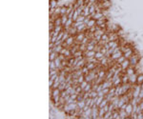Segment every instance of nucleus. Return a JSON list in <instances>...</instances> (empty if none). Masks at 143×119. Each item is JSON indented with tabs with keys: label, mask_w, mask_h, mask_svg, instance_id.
Wrapping results in <instances>:
<instances>
[{
	"label": "nucleus",
	"mask_w": 143,
	"mask_h": 119,
	"mask_svg": "<svg viewBox=\"0 0 143 119\" xmlns=\"http://www.w3.org/2000/svg\"><path fill=\"white\" fill-rule=\"evenodd\" d=\"M96 2H97V0H90L89 4H91V5H92V4H95Z\"/></svg>",
	"instance_id": "nucleus-45"
},
{
	"label": "nucleus",
	"mask_w": 143,
	"mask_h": 119,
	"mask_svg": "<svg viewBox=\"0 0 143 119\" xmlns=\"http://www.w3.org/2000/svg\"><path fill=\"white\" fill-rule=\"evenodd\" d=\"M119 34L118 33H109V42L110 41H118Z\"/></svg>",
	"instance_id": "nucleus-4"
},
{
	"label": "nucleus",
	"mask_w": 143,
	"mask_h": 119,
	"mask_svg": "<svg viewBox=\"0 0 143 119\" xmlns=\"http://www.w3.org/2000/svg\"><path fill=\"white\" fill-rule=\"evenodd\" d=\"M137 82V74L134 73L133 74L129 76V83L130 84H135Z\"/></svg>",
	"instance_id": "nucleus-8"
},
{
	"label": "nucleus",
	"mask_w": 143,
	"mask_h": 119,
	"mask_svg": "<svg viewBox=\"0 0 143 119\" xmlns=\"http://www.w3.org/2000/svg\"><path fill=\"white\" fill-rule=\"evenodd\" d=\"M138 98H140L141 100L143 99V89L141 88V90H140V92H139V95H138Z\"/></svg>",
	"instance_id": "nucleus-43"
},
{
	"label": "nucleus",
	"mask_w": 143,
	"mask_h": 119,
	"mask_svg": "<svg viewBox=\"0 0 143 119\" xmlns=\"http://www.w3.org/2000/svg\"><path fill=\"white\" fill-rule=\"evenodd\" d=\"M86 35H85V33H78L76 35H75V43L76 44H80L81 43V41L83 40V38L85 37Z\"/></svg>",
	"instance_id": "nucleus-3"
},
{
	"label": "nucleus",
	"mask_w": 143,
	"mask_h": 119,
	"mask_svg": "<svg viewBox=\"0 0 143 119\" xmlns=\"http://www.w3.org/2000/svg\"><path fill=\"white\" fill-rule=\"evenodd\" d=\"M99 108L97 106H94L92 108V118H98Z\"/></svg>",
	"instance_id": "nucleus-5"
},
{
	"label": "nucleus",
	"mask_w": 143,
	"mask_h": 119,
	"mask_svg": "<svg viewBox=\"0 0 143 119\" xmlns=\"http://www.w3.org/2000/svg\"><path fill=\"white\" fill-rule=\"evenodd\" d=\"M108 103H109V101H108L106 98H104V99H103V101L100 103V105L98 106V108H104V107H105V106H106Z\"/></svg>",
	"instance_id": "nucleus-30"
},
{
	"label": "nucleus",
	"mask_w": 143,
	"mask_h": 119,
	"mask_svg": "<svg viewBox=\"0 0 143 119\" xmlns=\"http://www.w3.org/2000/svg\"><path fill=\"white\" fill-rule=\"evenodd\" d=\"M121 83H122V80H121V77L119 78H117V79H115L114 81H113V84H114V86L116 87V86H120Z\"/></svg>",
	"instance_id": "nucleus-26"
},
{
	"label": "nucleus",
	"mask_w": 143,
	"mask_h": 119,
	"mask_svg": "<svg viewBox=\"0 0 143 119\" xmlns=\"http://www.w3.org/2000/svg\"><path fill=\"white\" fill-rule=\"evenodd\" d=\"M66 31H68L69 32V33L71 34V35H76L77 33H78V32H77V29L76 28V27H74V26H72L71 28H69L68 30H66Z\"/></svg>",
	"instance_id": "nucleus-10"
},
{
	"label": "nucleus",
	"mask_w": 143,
	"mask_h": 119,
	"mask_svg": "<svg viewBox=\"0 0 143 119\" xmlns=\"http://www.w3.org/2000/svg\"><path fill=\"white\" fill-rule=\"evenodd\" d=\"M54 24H55V27H56V26H63V25H62V21H61V16L55 18V21H54Z\"/></svg>",
	"instance_id": "nucleus-21"
},
{
	"label": "nucleus",
	"mask_w": 143,
	"mask_h": 119,
	"mask_svg": "<svg viewBox=\"0 0 143 119\" xmlns=\"http://www.w3.org/2000/svg\"><path fill=\"white\" fill-rule=\"evenodd\" d=\"M122 54H123V53H122L121 51H120V52H118V53L113 54L112 55H111V59H112V60H116L117 58H119V57H120Z\"/></svg>",
	"instance_id": "nucleus-14"
},
{
	"label": "nucleus",
	"mask_w": 143,
	"mask_h": 119,
	"mask_svg": "<svg viewBox=\"0 0 143 119\" xmlns=\"http://www.w3.org/2000/svg\"><path fill=\"white\" fill-rule=\"evenodd\" d=\"M95 25H96V20L94 19V18H91L90 21L88 22V24H87V28L90 29V28H92V27H94V26H95Z\"/></svg>",
	"instance_id": "nucleus-16"
},
{
	"label": "nucleus",
	"mask_w": 143,
	"mask_h": 119,
	"mask_svg": "<svg viewBox=\"0 0 143 119\" xmlns=\"http://www.w3.org/2000/svg\"><path fill=\"white\" fill-rule=\"evenodd\" d=\"M75 43V36L74 35H70L69 38L67 39L65 42H63L62 46L65 47V48H68V47H72Z\"/></svg>",
	"instance_id": "nucleus-1"
},
{
	"label": "nucleus",
	"mask_w": 143,
	"mask_h": 119,
	"mask_svg": "<svg viewBox=\"0 0 143 119\" xmlns=\"http://www.w3.org/2000/svg\"><path fill=\"white\" fill-rule=\"evenodd\" d=\"M56 7H57V1L56 0H50L49 8L50 9H55Z\"/></svg>",
	"instance_id": "nucleus-19"
},
{
	"label": "nucleus",
	"mask_w": 143,
	"mask_h": 119,
	"mask_svg": "<svg viewBox=\"0 0 143 119\" xmlns=\"http://www.w3.org/2000/svg\"><path fill=\"white\" fill-rule=\"evenodd\" d=\"M58 54L57 53H55V52H52V53H50V61H55V59L58 56Z\"/></svg>",
	"instance_id": "nucleus-22"
},
{
	"label": "nucleus",
	"mask_w": 143,
	"mask_h": 119,
	"mask_svg": "<svg viewBox=\"0 0 143 119\" xmlns=\"http://www.w3.org/2000/svg\"><path fill=\"white\" fill-rule=\"evenodd\" d=\"M82 54H83V52L80 51V50H78L76 53H75V54H73V56L76 58V57H80V56H82Z\"/></svg>",
	"instance_id": "nucleus-34"
},
{
	"label": "nucleus",
	"mask_w": 143,
	"mask_h": 119,
	"mask_svg": "<svg viewBox=\"0 0 143 119\" xmlns=\"http://www.w3.org/2000/svg\"><path fill=\"white\" fill-rule=\"evenodd\" d=\"M133 54V51L131 48H129L127 51H125V52L123 53V55L126 57V59H129V58L132 56Z\"/></svg>",
	"instance_id": "nucleus-9"
},
{
	"label": "nucleus",
	"mask_w": 143,
	"mask_h": 119,
	"mask_svg": "<svg viewBox=\"0 0 143 119\" xmlns=\"http://www.w3.org/2000/svg\"><path fill=\"white\" fill-rule=\"evenodd\" d=\"M138 119H143V111L138 113Z\"/></svg>",
	"instance_id": "nucleus-44"
},
{
	"label": "nucleus",
	"mask_w": 143,
	"mask_h": 119,
	"mask_svg": "<svg viewBox=\"0 0 143 119\" xmlns=\"http://www.w3.org/2000/svg\"><path fill=\"white\" fill-rule=\"evenodd\" d=\"M95 53L96 52H95V50L94 51H86L85 52V57H95Z\"/></svg>",
	"instance_id": "nucleus-15"
},
{
	"label": "nucleus",
	"mask_w": 143,
	"mask_h": 119,
	"mask_svg": "<svg viewBox=\"0 0 143 119\" xmlns=\"http://www.w3.org/2000/svg\"><path fill=\"white\" fill-rule=\"evenodd\" d=\"M106 113L104 108H99V111H98V118H103L104 114Z\"/></svg>",
	"instance_id": "nucleus-25"
},
{
	"label": "nucleus",
	"mask_w": 143,
	"mask_h": 119,
	"mask_svg": "<svg viewBox=\"0 0 143 119\" xmlns=\"http://www.w3.org/2000/svg\"><path fill=\"white\" fill-rule=\"evenodd\" d=\"M55 69H57L55 61H50V70H55Z\"/></svg>",
	"instance_id": "nucleus-38"
},
{
	"label": "nucleus",
	"mask_w": 143,
	"mask_h": 119,
	"mask_svg": "<svg viewBox=\"0 0 143 119\" xmlns=\"http://www.w3.org/2000/svg\"><path fill=\"white\" fill-rule=\"evenodd\" d=\"M138 85H141L143 83V73H139L137 74V82H136Z\"/></svg>",
	"instance_id": "nucleus-27"
},
{
	"label": "nucleus",
	"mask_w": 143,
	"mask_h": 119,
	"mask_svg": "<svg viewBox=\"0 0 143 119\" xmlns=\"http://www.w3.org/2000/svg\"><path fill=\"white\" fill-rule=\"evenodd\" d=\"M98 77H100V78H104L105 76H106V73H105V71L104 70H102V69H100L98 72Z\"/></svg>",
	"instance_id": "nucleus-29"
},
{
	"label": "nucleus",
	"mask_w": 143,
	"mask_h": 119,
	"mask_svg": "<svg viewBox=\"0 0 143 119\" xmlns=\"http://www.w3.org/2000/svg\"><path fill=\"white\" fill-rule=\"evenodd\" d=\"M85 17H86V16H84V15L81 14V15L78 16V18L76 19V22H80V23H82V22H84V20H85Z\"/></svg>",
	"instance_id": "nucleus-37"
},
{
	"label": "nucleus",
	"mask_w": 143,
	"mask_h": 119,
	"mask_svg": "<svg viewBox=\"0 0 143 119\" xmlns=\"http://www.w3.org/2000/svg\"><path fill=\"white\" fill-rule=\"evenodd\" d=\"M60 8H61V11H60V16H62V15L66 14V12H67V6H62V7H60Z\"/></svg>",
	"instance_id": "nucleus-33"
},
{
	"label": "nucleus",
	"mask_w": 143,
	"mask_h": 119,
	"mask_svg": "<svg viewBox=\"0 0 143 119\" xmlns=\"http://www.w3.org/2000/svg\"><path fill=\"white\" fill-rule=\"evenodd\" d=\"M81 70H82V73H83V74H87V73H89V72H90V70H89L88 67H87L86 65L84 66V67H83Z\"/></svg>",
	"instance_id": "nucleus-36"
},
{
	"label": "nucleus",
	"mask_w": 143,
	"mask_h": 119,
	"mask_svg": "<svg viewBox=\"0 0 143 119\" xmlns=\"http://www.w3.org/2000/svg\"><path fill=\"white\" fill-rule=\"evenodd\" d=\"M68 19H69V17H68L67 14H64V15L61 16V21H62V25H63V26L66 24V22L68 21Z\"/></svg>",
	"instance_id": "nucleus-32"
},
{
	"label": "nucleus",
	"mask_w": 143,
	"mask_h": 119,
	"mask_svg": "<svg viewBox=\"0 0 143 119\" xmlns=\"http://www.w3.org/2000/svg\"><path fill=\"white\" fill-rule=\"evenodd\" d=\"M121 80H122V84H125V83H128L129 82V75L127 73L123 74L121 76Z\"/></svg>",
	"instance_id": "nucleus-20"
},
{
	"label": "nucleus",
	"mask_w": 143,
	"mask_h": 119,
	"mask_svg": "<svg viewBox=\"0 0 143 119\" xmlns=\"http://www.w3.org/2000/svg\"><path fill=\"white\" fill-rule=\"evenodd\" d=\"M121 68H122V70L123 71H126L130 66H131V64H130V61H129V59H125L122 63L120 64Z\"/></svg>",
	"instance_id": "nucleus-7"
},
{
	"label": "nucleus",
	"mask_w": 143,
	"mask_h": 119,
	"mask_svg": "<svg viewBox=\"0 0 143 119\" xmlns=\"http://www.w3.org/2000/svg\"><path fill=\"white\" fill-rule=\"evenodd\" d=\"M86 66L88 67V69L90 71H92V70H95V68H96V63H92V62H88Z\"/></svg>",
	"instance_id": "nucleus-23"
},
{
	"label": "nucleus",
	"mask_w": 143,
	"mask_h": 119,
	"mask_svg": "<svg viewBox=\"0 0 143 119\" xmlns=\"http://www.w3.org/2000/svg\"><path fill=\"white\" fill-rule=\"evenodd\" d=\"M76 3L78 6H82V5H86L85 4V0H76L75 1Z\"/></svg>",
	"instance_id": "nucleus-39"
},
{
	"label": "nucleus",
	"mask_w": 143,
	"mask_h": 119,
	"mask_svg": "<svg viewBox=\"0 0 143 119\" xmlns=\"http://www.w3.org/2000/svg\"><path fill=\"white\" fill-rule=\"evenodd\" d=\"M91 16H92V18H94V19H95V20H98V19H100V18L104 17L105 15H104L103 12H101V11H95V13L91 14Z\"/></svg>",
	"instance_id": "nucleus-6"
},
{
	"label": "nucleus",
	"mask_w": 143,
	"mask_h": 119,
	"mask_svg": "<svg viewBox=\"0 0 143 119\" xmlns=\"http://www.w3.org/2000/svg\"><path fill=\"white\" fill-rule=\"evenodd\" d=\"M125 110H126V112H127V114H128L129 116L133 113V105L130 102L128 103V105H127V107L125 109Z\"/></svg>",
	"instance_id": "nucleus-12"
},
{
	"label": "nucleus",
	"mask_w": 143,
	"mask_h": 119,
	"mask_svg": "<svg viewBox=\"0 0 143 119\" xmlns=\"http://www.w3.org/2000/svg\"><path fill=\"white\" fill-rule=\"evenodd\" d=\"M118 111H119V115H120V118L124 119V118H127L129 115L127 114V112H126V110H122V109H119L118 110Z\"/></svg>",
	"instance_id": "nucleus-13"
},
{
	"label": "nucleus",
	"mask_w": 143,
	"mask_h": 119,
	"mask_svg": "<svg viewBox=\"0 0 143 119\" xmlns=\"http://www.w3.org/2000/svg\"><path fill=\"white\" fill-rule=\"evenodd\" d=\"M61 93V91L56 88V89H52V95H51V98L55 97V96H57V95H60Z\"/></svg>",
	"instance_id": "nucleus-11"
},
{
	"label": "nucleus",
	"mask_w": 143,
	"mask_h": 119,
	"mask_svg": "<svg viewBox=\"0 0 143 119\" xmlns=\"http://www.w3.org/2000/svg\"><path fill=\"white\" fill-rule=\"evenodd\" d=\"M88 84H89V83L87 82V81H86V80H85V81H83L82 83H80V84H79V86L82 88V90H84V89L86 88V86H87Z\"/></svg>",
	"instance_id": "nucleus-40"
},
{
	"label": "nucleus",
	"mask_w": 143,
	"mask_h": 119,
	"mask_svg": "<svg viewBox=\"0 0 143 119\" xmlns=\"http://www.w3.org/2000/svg\"><path fill=\"white\" fill-rule=\"evenodd\" d=\"M125 103H126V102H124V101H123V100H122V99L120 98V100H119V103H118V109H120L121 107H122V106L125 104Z\"/></svg>",
	"instance_id": "nucleus-41"
},
{
	"label": "nucleus",
	"mask_w": 143,
	"mask_h": 119,
	"mask_svg": "<svg viewBox=\"0 0 143 119\" xmlns=\"http://www.w3.org/2000/svg\"><path fill=\"white\" fill-rule=\"evenodd\" d=\"M125 59H126V57H125V56H124V55L122 54V55H121L119 58H117V59L115 60V61H116V64H119V65H120L121 63H122V62H123V61H124Z\"/></svg>",
	"instance_id": "nucleus-31"
},
{
	"label": "nucleus",
	"mask_w": 143,
	"mask_h": 119,
	"mask_svg": "<svg viewBox=\"0 0 143 119\" xmlns=\"http://www.w3.org/2000/svg\"><path fill=\"white\" fill-rule=\"evenodd\" d=\"M104 56H105V54H103V53H101L100 51H97V52L95 53V58H96L98 61L100 60V59H102Z\"/></svg>",
	"instance_id": "nucleus-18"
},
{
	"label": "nucleus",
	"mask_w": 143,
	"mask_h": 119,
	"mask_svg": "<svg viewBox=\"0 0 143 119\" xmlns=\"http://www.w3.org/2000/svg\"><path fill=\"white\" fill-rule=\"evenodd\" d=\"M79 15H80V14H79V13H78V11H77L76 10V11H75V12H74V15H73V18H72V19L74 20V22H76V19H77V18H78V16H79Z\"/></svg>",
	"instance_id": "nucleus-35"
},
{
	"label": "nucleus",
	"mask_w": 143,
	"mask_h": 119,
	"mask_svg": "<svg viewBox=\"0 0 143 119\" xmlns=\"http://www.w3.org/2000/svg\"><path fill=\"white\" fill-rule=\"evenodd\" d=\"M86 106V102L85 100H82V101H77V107L79 109H83Z\"/></svg>",
	"instance_id": "nucleus-24"
},
{
	"label": "nucleus",
	"mask_w": 143,
	"mask_h": 119,
	"mask_svg": "<svg viewBox=\"0 0 143 119\" xmlns=\"http://www.w3.org/2000/svg\"><path fill=\"white\" fill-rule=\"evenodd\" d=\"M129 61H130L131 66H135V65H137V63H138V61H139V57L137 56V54H133L132 56L129 58Z\"/></svg>",
	"instance_id": "nucleus-2"
},
{
	"label": "nucleus",
	"mask_w": 143,
	"mask_h": 119,
	"mask_svg": "<svg viewBox=\"0 0 143 119\" xmlns=\"http://www.w3.org/2000/svg\"><path fill=\"white\" fill-rule=\"evenodd\" d=\"M103 118L104 119H108V118H113V111H107L105 114H104V116H103Z\"/></svg>",
	"instance_id": "nucleus-28"
},
{
	"label": "nucleus",
	"mask_w": 143,
	"mask_h": 119,
	"mask_svg": "<svg viewBox=\"0 0 143 119\" xmlns=\"http://www.w3.org/2000/svg\"><path fill=\"white\" fill-rule=\"evenodd\" d=\"M133 67H134V66H131V67H129V68L126 70V73L129 76L134 73V68H133Z\"/></svg>",
	"instance_id": "nucleus-17"
},
{
	"label": "nucleus",
	"mask_w": 143,
	"mask_h": 119,
	"mask_svg": "<svg viewBox=\"0 0 143 119\" xmlns=\"http://www.w3.org/2000/svg\"><path fill=\"white\" fill-rule=\"evenodd\" d=\"M102 91H103V92H104L105 95H106L107 93H109V92H110V88H105V89H103Z\"/></svg>",
	"instance_id": "nucleus-42"
}]
</instances>
